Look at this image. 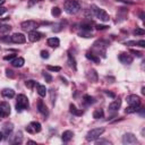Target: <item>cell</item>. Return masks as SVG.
Listing matches in <instances>:
<instances>
[{
	"mask_svg": "<svg viewBox=\"0 0 145 145\" xmlns=\"http://www.w3.org/2000/svg\"><path fill=\"white\" fill-rule=\"evenodd\" d=\"M63 8H65V11L69 15H75L79 11L80 9V5L77 0H66L65 1V5H63Z\"/></svg>",
	"mask_w": 145,
	"mask_h": 145,
	"instance_id": "6da1fadb",
	"label": "cell"
},
{
	"mask_svg": "<svg viewBox=\"0 0 145 145\" xmlns=\"http://www.w3.org/2000/svg\"><path fill=\"white\" fill-rule=\"evenodd\" d=\"M91 8H92V11H93V14H94V16H95L96 18H99V19L102 20V22H108V20H109V15H108V12H106L105 10L99 8V7L95 6V5H92Z\"/></svg>",
	"mask_w": 145,
	"mask_h": 145,
	"instance_id": "7a4b0ae2",
	"label": "cell"
},
{
	"mask_svg": "<svg viewBox=\"0 0 145 145\" xmlns=\"http://www.w3.org/2000/svg\"><path fill=\"white\" fill-rule=\"evenodd\" d=\"M104 133V128L103 127H100V128H93L91 129L87 134H86V140L88 142H92V140H96L102 134Z\"/></svg>",
	"mask_w": 145,
	"mask_h": 145,
	"instance_id": "3957f363",
	"label": "cell"
},
{
	"mask_svg": "<svg viewBox=\"0 0 145 145\" xmlns=\"http://www.w3.org/2000/svg\"><path fill=\"white\" fill-rule=\"evenodd\" d=\"M28 108V99L24 94H19L17 96V102H16V109L17 111H23Z\"/></svg>",
	"mask_w": 145,
	"mask_h": 145,
	"instance_id": "277c9868",
	"label": "cell"
},
{
	"mask_svg": "<svg viewBox=\"0 0 145 145\" xmlns=\"http://www.w3.org/2000/svg\"><path fill=\"white\" fill-rule=\"evenodd\" d=\"M37 26H39V24H37L35 20H25V22H23V23L20 24V27H22L24 31H26V32L34 31V29L37 28Z\"/></svg>",
	"mask_w": 145,
	"mask_h": 145,
	"instance_id": "5b68a950",
	"label": "cell"
},
{
	"mask_svg": "<svg viewBox=\"0 0 145 145\" xmlns=\"http://www.w3.org/2000/svg\"><path fill=\"white\" fill-rule=\"evenodd\" d=\"M108 46V42H104V41H97L96 43H94V46H93V50H97V54L102 53L103 57H104V53H105V48ZM96 54V56H97Z\"/></svg>",
	"mask_w": 145,
	"mask_h": 145,
	"instance_id": "8992f818",
	"label": "cell"
},
{
	"mask_svg": "<svg viewBox=\"0 0 145 145\" xmlns=\"http://www.w3.org/2000/svg\"><path fill=\"white\" fill-rule=\"evenodd\" d=\"M10 113V105L8 102H0V118H6Z\"/></svg>",
	"mask_w": 145,
	"mask_h": 145,
	"instance_id": "52a82bcc",
	"label": "cell"
},
{
	"mask_svg": "<svg viewBox=\"0 0 145 145\" xmlns=\"http://www.w3.org/2000/svg\"><path fill=\"white\" fill-rule=\"evenodd\" d=\"M41 123L37 122V121H32L27 127H26V130L31 134H35V133H40L41 131Z\"/></svg>",
	"mask_w": 145,
	"mask_h": 145,
	"instance_id": "ba28073f",
	"label": "cell"
},
{
	"mask_svg": "<svg viewBox=\"0 0 145 145\" xmlns=\"http://www.w3.org/2000/svg\"><path fill=\"white\" fill-rule=\"evenodd\" d=\"M122 143L123 144H127V145H130V144H136L137 143V138L134 134L131 133H127L122 136Z\"/></svg>",
	"mask_w": 145,
	"mask_h": 145,
	"instance_id": "9c48e42d",
	"label": "cell"
},
{
	"mask_svg": "<svg viewBox=\"0 0 145 145\" xmlns=\"http://www.w3.org/2000/svg\"><path fill=\"white\" fill-rule=\"evenodd\" d=\"M10 41L14 42V43H17V44H22V43H25L26 37L22 33H15L10 36Z\"/></svg>",
	"mask_w": 145,
	"mask_h": 145,
	"instance_id": "30bf717a",
	"label": "cell"
},
{
	"mask_svg": "<svg viewBox=\"0 0 145 145\" xmlns=\"http://www.w3.org/2000/svg\"><path fill=\"white\" fill-rule=\"evenodd\" d=\"M42 36H43L42 33L37 32L36 29L28 32V40H29L31 42H37V41H40V40L42 39Z\"/></svg>",
	"mask_w": 145,
	"mask_h": 145,
	"instance_id": "8fae6325",
	"label": "cell"
},
{
	"mask_svg": "<svg viewBox=\"0 0 145 145\" xmlns=\"http://www.w3.org/2000/svg\"><path fill=\"white\" fill-rule=\"evenodd\" d=\"M127 102L129 105H135V106H139L140 105V97L135 95V94H131L129 96H127Z\"/></svg>",
	"mask_w": 145,
	"mask_h": 145,
	"instance_id": "7c38bea8",
	"label": "cell"
},
{
	"mask_svg": "<svg viewBox=\"0 0 145 145\" xmlns=\"http://www.w3.org/2000/svg\"><path fill=\"white\" fill-rule=\"evenodd\" d=\"M119 60H120V62H121V63L129 65V63H131V62H133V57H131L130 54H128V53L122 52V53H120V54H119Z\"/></svg>",
	"mask_w": 145,
	"mask_h": 145,
	"instance_id": "4fadbf2b",
	"label": "cell"
},
{
	"mask_svg": "<svg viewBox=\"0 0 145 145\" xmlns=\"http://www.w3.org/2000/svg\"><path fill=\"white\" fill-rule=\"evenodd\" d=\"M24 63H25V60H24V58H22V57L15 58V59H12V61H11V66H12V67H16V68L23 67Z\"/></svg>",
	"mask_w": 145,
	"mask_h": 145,
	"instance_id": "5bb4252c",
	"label": "cell"
},
{
	"mask_svg": "<svg viewBox=\"0 0 145 145\" xmlns=\"http://www.w3.org/2000/svg\"><path fill=\"white\" fill-rule=\"evenodd\" d=\"M1 94H2V96L6 97V99H12V97L15 96V91L11 89V88H3V89L1 91Z\"/></svg>",
	"mask_w": 145,
	"mask_h": 145,
	"instance_id": "9a60e30c",
	"label": "cell"
},
{
	"mask_svg": "<svg viewBox=\"0 0 145 145\" xmlns=\"http://www.w3.org/2000/svg\"><path fill=\"white\" fill-rule=\"evenodd\" d=\"M37 109H39V111L43 116H48L49 114V111H48V109H46V106H45V104L43 103L42 100H39V102H37Z\"/></svg>",
	"mask_w": 145,
	"mask_h": 145,
	"instance_id": "2e32d148",
	"label": "cell"
},
{
	"mask_svg": "<svg viewBox=\"0 0 145 145\" xmlns=\"http://www.w3.org/2000/svg\"><path fill=\"white\" fill-rule=\"evenodd\" d=\"M87 79L88 80H91L92 83H95V82H97V72L94 70V69H91L88 72H87Z\"/></svg>",
	"mask_w": 145,
	"mask_h": 145,
	"instance_id": "e0dca14e",
	"label": "cell"
},
{
	"mask_svg": "<svg viewBox=\"0 0 145 145\" xmlns=\"http://www.w3.org/2000/svg\"><path fill=\"white\" fill-rule=\"evenodd\" d=\"M72 136H74V133L71 131V130H66V131H63L62 133V135H61V139L63 140V142H69V140H71V138H72Z\"/></svg>",
	"mask_w": 145,
	"mask_h": 145,
	"instance_id": "ac0fdd59",
	"label": "cell"
},
{
	"mask_svg": "<svg viewBox=\"0 0 145 145\" xmlns=\"http://www.w3.org/2000/svg\"><path fill=\"white\" fill-rule=\"evenodd\" d=\"M60 44V41L58 37H50L48 39V45L51 48H58Z\"/></svg>",
	"mask_w": 145,
	"mask_h": 145,
	"instance_id": "d6986e66",
	"label": "cell"
},
{
	"mask_svg": "<svg viewBox=\"0 0 145 145\" xmlns=\"http://www.w3.org/2000/svg\"><path fill=\"white\" fill-rule=\"evenodd\" d=\"M120 105H121V100H120V99H118V100H114L112 103H110L109 109H110L111 111H117V110H119Z\"/></svg>",
	"mask_w": 145,
	"mask_h": 145,
	"instance_id": "ffe728a7",
	"label": "cell"
},
{
	"mask_svg": "<svg viewBox=\"0 0 145 145\" xmlns=\"http://www.w3.org/2000/svg\"><path fill=\"white\" fill-rule=\"evenodd\" d=\"M12 129H14V126H12V123H8V125H6V126L3 127V131H2L3 136H5V137H8V136L11 134Z\"/></svg>",
	"mask_w": 145,
	"mask_h": 145,
	"instance_id": "44dd1931",
	"label": "cell"
},
{
	"mask_svg": "<svg viewBox=\"0 0 145 145\" xmlns=\"http://www.w3.org/2000/svg\"><path fill=\"white\" fill-rule=\"evenodd\" d=\"M36 91H37L39 95L42 96V97L45 96V94H46V88H45V86L42 85V84H36Z\"/></svg>",
	"mask_w": 145,
	"mask_h": 145,
	"instance_id": "7402d4cb",
	"label": "cell"
},
{
	"mask_svg": "<svg viewBox=\"0 0 145 145\" xmlns=\"http://www.w3.org/2000/svg\"><path fill=\"white\" fill-rule=\"evenodd\" d=\"M69 108H70L69 111H70L72 114H75V116H82V114H83V111H82V110H78L74 104H70Z\"/></svg>",
	"mask_w": 145,
	"mask_h": 145,
	"instance_id": "603a6c76",
	"label": "cell"
},
{
	"mask_svg": "<svg viewBox=\"0 0 145 145\" xmlns=\"http://www.w3.org/2000/svg\"><path fill=\"white\" fill-rule=\"evenodd\" d=\"M103 116H104V112H103L102 109H96V110H94V112H93V118H94V119L103 118Z\"/></svg>",
	"mask_w": 145,
	"mask_h": 145,
	"instance_id": "cb8c5ba5",
	"label": "cell"
},
{
	"mask_svg": "<svg viewBox=\"0 0 145 145\" xmlns=\"http://www.w3.org/2000/svg\"><path fill=\"white\" fill-rule=\"evenodd\" d=\"M86 58L89 59V60H93V61L96 62V63L100 62V58L96 57V54H93V53H86Z\"/></svg>",
	"mask_w": 145,
	"mask_h": 145,
	"instance_id": "d4e9b609",
	"label": "cell"
},
{
	"mask_svg": "<svg viewBox=\"0 0 145 145\" xmlns=\"http://www.w3.org/2000/svg\"><path fill=\"white\" fill-rule=\"evenodd\" d=\"M138 108H139V106H135V105H129L128 108H126L125 112H126V113H135V112H137V111H138Z\"/></svg>",
	"mask_w": 145,
	"mask_h": 145,
	"instance_id": "484cf974",
	"label": "cell"
},
{
	"mask_svg": "<svg viewBox=\"0 0 145 145\" xmlns=\"http://www.w3.org/2000/svg\"><path fill=\"white\" fill-rule=\"evenodd\" d=\"M51 14H52V16L58 17V16H60V14H61V9H60L59 7H53L52 10H51Z\"/></svg>",
	"mask_w": 145,
	"mask_h": 145,
	"instance_id": "4316f807",
	"label": "cell"
},
{
	"mask_svg": "<svg viewBox=\"0 0 145 145\" xmlns=\"http://www.w3.org/2000/svg\"><path fill=\"white\" fill-rule=\"evenodd\" d=\"M22 139H23V135L20 131H18L15 136V139L12 140V143H22Z\"/></svg>",
	"mask_w": 145,
	"mask_h": 145,
	"instance_id": "83f0119b",
	"label": "cell"
},
{
	"mask_svg": "<svg viewBox=\"0 0 145 145\" xmlns=\"http://www.w3.org/2000/svg\"><path fill=\"white\" fill-rule=\"evenodd\" d=\"M78 35L83 36V37H92V33H89L88 31H83V29H82V32L78 33Z\"/></svg>",
	"mask_w": 145,
	"mask_h": 145,
	"instance_id": "f1b7e54d",
	"label": "cell"
},
{
	"mask_svg": "<svg viewBox=\"0 0 145 145\" xmlns=\"http://www.w3.org/2000/svg\"><path fill=\"white\" fill-rule=\"evenodd\" d=\"M46 68L50 71H60L61 70V67H59V66H48Z\"/></svg>",
	"mask_w": 145,
	"mask_h": 145,
	"instance_id": "f546056e",
	"label": "cell"
},
{
	"mask_svg": "<svg viewBox=\"0 0 145 145\" xmlns=\"http://www.w3.org/2000/svg\"><path fill=\"white\" fill-rule=\"evenodd\" d=\"M84 101H85L87 104H91V103L94 102V99H93L92 96H89V95H84Z\"/></svg>",
	"mask_w": 145,
	"mask_h": 145,
	"instance_id": "4dcf8cb0",
	"label": "cell"
},
{
	"mask_svg": "<svg viewBox=\"0 0 145 145\" xmlns=\"http://www.w3.org/2000/svg\"><path fill=\"white\" fill-rule=\"evenodd\" d=\"M68 58H69V65H70L71 67H74V68H76V61H75L74 57H71V54H69Z\"/></svg>",
	"mask_w": 145,
	"mask_h": 145,
	"instance_id": "1f68e13d",
	"label": "cell"
},
{
	"mask_svg": "<svg viewBox=\"0 0 145 145\" xmlns=\"http://www.w3.org/2000/svg\"><path fill=\"white\" fill-rule=\"evenodd\" d=\"M43 77L45 78V80H46L48 83H51V82H52V77H51V75H50L49 72H45V71H44V72H43Z\"/></svg>",
	"mask_w": 145,
	"mask_h": 145,
	"instance_id": "d6a6232c",
	"label": "cell"
},
{
	"mask_svg": "<svg viewBox=\"0 0 145 145\" xmlns=\"http://www.w3.org/2000/svg\"><path fill=\"white\" fill-rule=\"evenodd\" d=\"M35 84H36V83H35L34 80H32V79H29V80H26V82H25V85H26V87H28V88H32Z\"/></svg>",
	"mask_w": 145,
	"mask_h": 145,
	"instance_id": "836d02e7",
	"label": "cell"
},
{
	"mask_svg": "<svg viewBox=\"0 0 145 145\" xmlns=\"http://www.w3.org/2000/svg\"><path fill=\"white\" fill-rule=\"evenodd\" d=\"M134 34H135V35H144V34H145V31H144L143 28H136V29L134 31Z\"/></svg>",
	"mask_w": 145,
	"mask_h": 145,
	"instance_id": "e575fe53",
	"label": "cell"
},
{
	"mask_svg": "<svg viewBox=\"0 0 145 145\" xmlns=\"http://www.w3.org/2000/svg\"><path fill=\"white\" fill-rule=\"evenodd\" d=\"M41 58H43V59H48V58H49V52L45 51V50H42V51H41Z\"/></svg>",
	"mask_w": 145,
	"mask_h": 145,
	"instance_id": "d590c367",
	"label": "cell"
},
{
	"mask_svg": "<svg viewBox=\"0 0 145 145\" xmlns=\"http://www.w3.org/2000/svg\"><path fill=\"white\" fill-rule=\"evenodd\" d=\"M61 29H62L61 24H57V25H54V26H53V28H52V31H53V32H59V31H61Z\"/></svg>",
	"mask_w": 145,
	"mask_h": 145,
	"instance_id": "8d00e7d4",
	"label": "cell"
},
{
	"mask_svg": "<svg viewBox=\"0 0 145 145\" xmlns=\"http://www.w3.org/2000/svg\"><path fill=\"white\" fill-rule=\"evenodd\" d=\"M10 26L8 25H3V26H0V32H7V31H10Z\"/></svg>",
	"mask_w": 145,
	"mask_h": 145,
	"instance_id": "74e56055",
	"label": "cell"
},
{
	"mask_svg": "<svg viewBox=\"0 0 145 145\" xmlns=\"http://www.w3.org/2000/svg\"><path fill=\"white\" fill-rule=\"evenodd\" d=\"M108 27H109V26H106V25H96V29H99V31H100V29H101V31H102V29H106Z\"/></svg>",
	"mask_w": 145,
	"mask_h": 145,
	"instance_id": "f35d334b",
	"label": "cell"
},
{
	"mask_svg": "<svg viewBox=\"0 0 145 145\" xmlns=\"http://www.w3.org/2000/svg\"><path fill=\"white\" fill-rule=\"evenodd\" d=\"M15 58V54L14 53H11V54H8V56H5V60H11V59H14Z\"/></svg>",
	"mask_w": 145,
	"mask_h": 145,
	"instance_id": "ab89813d",
	"label": "cell"
},
{
	"mask_svg": "<svg viewBox=\"0 0 145 145\" xmlns=\"http://www.w3.org/2000/svg\"><path fill=\"white\" fill-rule=\"evenodd\" d=\"M136 44H138L140 48H144V46H145V41H144V40H140V41H138Z\"/></svg>",
	"mask_w": 145,
	"mask_h": 145,
	"instance_id": "60d3db41",
	"label": "cell"
},
{
	"mask_svg": "<svg viewBox=\"0 0 145 145\" xmlns=\"http://www.w3.org/2000/svg\"><path fill=\"white\" fill-rule=\"evenodd\" d=\"M6 72H7V76H8V77H14V76H15V75L12 74L14 71H11V70H9V69H7Z\"/></svg>",
	"mask_w": 145,
	"mask_h": 145,
	"instance_id": "b9f144b4",
	"label": "cell"
},
{
	"mask_svg": "<svg viewBox=\"0 0 145 145\" xmlns=\"http://www.w3.org/2000/svg\"><path fill=\"white\" fill-rule=\"evenodd\" d=\"M96 144L97 145H100V144H111V142H108V140H97Z\"/></svg>",
	"mask_w": 145,
	"mask_h": 145,
	"instance_id": "7bdbcfd3",
	"label": "cell"
},
{
	"mask_svg": "<svg viewBox=\"0 0 145 145\" xmlns=\"http://www.w3.org/2000/svg\"><path fill=\"white\" fill-rule=\"evenodd\" d=\"M130 52H131V53H134V54H136L137 57H142V53H140L139 51H135V50H130Z\"/></svg>",
	"mask_w": 145,
	"mask_h": 145,
	"instance_id": "ee69618b",
	"label": "cell"
},
{
	"mask_svg": "<svg viewBox=\"0 0 145 145\" xmlns=\"http://www.w3.org/2000/svg\"><path fill=\"white\" fill-rule=\"evenodd\" d=\"M6 11H7V9H6L5 7H2V6H1V7H0V16H1V15H3Z\"/></svg>",
	"mask_w": 145,
	"mask_h": 145,
	"instance_id": "f6af8a7d",
	"label": "cell"
},
{
	"mask_svg": "<svg viewBox=\"0 0 145 145\" xmlns=\"http://www.w3.org/2000/svg\"><path fill=\"white\" fill-rule=\"evenodd\" d=\"M105 94L106 95H109L110 97H114L116 95H114V93H111V92H109V91H105Z\"/></svg>",
	"mask_w": 145,
	"mask_h": 145,
	"instance_id": "bcb514c9",
	"label": "cell"
},
{
	"mask_svg": "<svg viewBox=\"0 0 145 145\" xmlns=\"http://www.w3.org/2000/svg\"><path fill=\"white\" fill-rule=\"evenodd\" d=\"M39 1H42V0H31V3H29V5H33V3H35V2H39Z\"/></svg>",
	"mask_w": 145,
	"mask_h": 145,
	"instance_id": "7dc6e473",
	"label": "cell"
},
{
	"mask_svg": "<svg viewBox=\"0 0 145 145\" xmlns=\"http://www.w3.org/2000/svg\"><path fill=\"white\" fill-rule=\"evenodd\" d=\"M2 138H3V134H2V133H0V142L2 140Z\"/></svg>",
	"mask_w": 145,
	"mask_h": 145,
	"instance_id": "c3c4849f",
	"label": "cell"
},
{
	"mask_svg": "<svg viewBox=\"0 0 145 145\" xmlns=\"http://www.w3.org/2000/svg\"><path fill=\"white\" fill-rule=\"evenodd\" d=\"M5 1H6V0H0V7H1V6L5 3Z\"/></svg>",
	"mask_w": 145,
	"mask_h": 145,
	"instance_id": "681fc988",
	"label": "cell"
},
{
	"mask_svg": "<svg viewBox=\"0 0 145 145\" xmlns=\"http://www.w3.org/2000/svg\"><path fill=\"white\" fill-rule=\"evenodd\" d=\"M142 94H145V87H142Z\"/></svg>",
	"mask_w": 145,
	"mask_h": 145,
	"instance_id": "f907efd6",
	"label": "cell"
}]
</instances>
